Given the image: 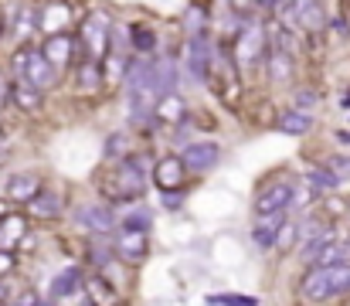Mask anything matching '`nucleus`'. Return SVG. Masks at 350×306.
I'll return each instance as SVG.
<instances>
[{"mask_svg": "<svg viewBox=\"0 0 350 306\" xmlns=\"http://www.w3.org/2000/svg\"><path fill=\"white\" fill-rule=\"evenodd\" d=\"M296 194V184L293 181H275V184H265L258 194H255V214H275V211H289Z\"/></svg>", "mask_w": 350, "mask_h": 306, "instance_id": "4468645a", "label": "nucleus"}, {"mask_svg": "<svg viewBox=\"0 0 350 306\" xmlns=\"http://www.w3.org/2000/svg\"><path fill=\"white\" fill-rule=\"evenodd\" d=\"M215 34H184L177 55H180V75L191 86H208L211 75V62H215Z\"/></svg>", "mask_w": 350, "mask_h": 306, "instance_id": "423d86ee", "label": "nucleus"}, {"mask_svg": "<svg viewBox=\"0 0 350 306\" xmlns=\"http://www.w3.org/2000/svg\"><path fill=\"white\" fill-rule=\"evenodd\" d=\"M347 7H350V0H347Z\"/></svg>", "mask_w": 350, "mask_h": 306, "instance_id": "79ce46f5", "label": "nucleus"}, {"mask_svg": "<svg viewBox=\"0 0 350 306\" xmlns=\"http://www.w3.org/2000/svg\"><path fill=\"white\" fill-rule=\"evenodd\" d=\"M221 7H225V10H232V14H238L241 21L258 17V0H225Z\"/></svg>", "mask_w": 350, "mask_h": 306, "instance_id": "473e14b6", "label": "nucleus"}, {"mask_svg": "<svg viewBox=\"0 0 350 306\" xmlns=\"http://www.w3.org/2000/svg\"><path fill=\"white\" fill-rule=\"evenodd\" d=\"M150 225H153V214H150L146 207H136V211H129V214L119 221L116 228H126V231H150Z\"/></svg>", "mask_w": 350, "mask_h": 306, "instance_id": "c85d7f7f", "label": "nucleus"}, {"mask_svg": "<svg viewBox=\"0 0 350 306\" xmlns=\"http://www.w3.org/2000/svg\"><path fill=\"white\" fill-rule=\"evenodd\" d=\"M150 170H153V160L146 153H136L129 150L122 160H116L106 177H103V194L109 201H136L146 194V181H150Z\"/></svg>", "mask_w": 350, "mask_h": 306, "instance_id": "f257e3e1", "label": "nucleus"}, {"mask_svg": "<svg viewBox=\"0 0 350 306\" xmlns=\"http://www.w3.org/2000/svg\"><path fill=\"white\" fill-rule=\"evenodd\" d=\"M275 129L282 133V136H306L310 129H313V116L310 112H299V109H282L279 112V119H275Z\"/></svg>", "mask_w": 350, "mask_h": 306, "instance_id": "a878e982", "label": "nucleus"}, {"mask_svg": "<svg viewBox=\"0 0 350 306\" xmlns=\"http://www.w3.org/2000/svg\"><path fill=\"white\" fill-rule=\"evenodd\" d=\"M289 105L313 116V109H320V92H313V89H293V102Z\"/></svg>", "mask_w": 350, "mask_h": 306, "instance_id": "7c9ffc66", "label": "nucleus"}, {"mask_svg": "<svg viewBox=\"0 0 350 306\" xmlns=\"http://www.w3.org/2000/svg\"><path fill=\"white\" fill-rule=\"evenodd\" d=\"M79 7L72 0H41L38 3V34L51 38V34H75L79 24Z\"/></svg>", "mask_w": 350, "mask_h": 306, "instance_id": "0eeeda50", "label": "nucleus"}, {"mask_svg": "<svg viewBox=\"0 0 350 306\" xmlns=\"http://www.w3.org/2000/svg\"><path fill=\"white\" fill-rule=\"evenodd\" d=\"M337 143H340V146H350V129H340V133H337Z\"/></svg>", "mask_w": 350, "mask_h": 306, "instance_id": "e433bc0d", "label": "nucleus"}, {"mask_svg": "<svg viewBox=\"0 0 350 306\" xmlns=\"http://www.w3.org/2000/svg\"><path fill=\"white\" fill-rule=\"evenodd\" d=\"M38 48H41V55H44V58H48V62H51V65H55L62 75H65V72H68V68H72V65L82 58L75 34H51V38H44Z\"/></svg>", "mask_w": 350, "mask_h": 306, "instance_id": "f8f14e48", "label": "nucleus"}, {"mask_svg": "<svg viewBox=\"0 0 350 306\" xmlns=\"http://www.w3.org/2000/svg\"><path fill=\"white\" fill-rule=\"evenodd\" d=\"M347 248H350V238H347Z\"/></svg>", "mask_w": 350, "mask_h": 306, "instance_id": "ea45409f", "label": "nucleus"}, {"mask_svg": "<svg viewBox=\"0 0 350 306\" xmlns=\"http://www.w3.org/2000/svg\"><path fill=\"white\" fill-rule=\"evenodd\" d=\"M279 3H286V0H279Z\"/></svg>", "mask_w": 350, "mask_h": 306, "instance_id": "a19ab883", "label": "nucleus"}, {"mask_svg": "<svg viewBox=\"0 0 350 306\" xmlns=\"http://www.w3.org/2000/svg\"><path fill=\"white\" fill-rule=\"evenodd\" d=\"M3 300H7V283L0 279V303H3Z\"/></svg>", "mask_w": 350, "mask_h": 306, "instance_id": "4c0bfd02", "label": "nucleus"}, {"mask_svg": "<svg viewBox=\"0 0 350 306\" xmlns=\"http://www.w3.org/2000/svg\"><path fill=\"white\" fill-rule=\"evenodd\" d=\"M14 269V255L10 252H0V276H7Z\"/></svg>", "mask_w": 350, "mask_h": 306, "instance_id": "c9c22d12", "label": "nucleus"}, {"mask_svg": "<svg viewBox=\"0 0 350 306\" xmlns=\"http://www.w3.org/2000/svg\"><path fill=\"white\" fill-rule=\"evenodd\" d=\"M187 99L180 96V92H170V96H160L157 105H153V119H157V126H180L184 119H187Z\"/></svg>", "mask_w": 350, "mask_h": 306, "instance_id": "aec40b11", "label": "nucleus"}, {"mask_svg": "<svg viewBox=\"0 0 350 306\" xmlns=\"http://www.w3.org/2000/svg\"><path fill=\"white\" fill-rule=\"evenodd\" d=\"M7 96H10V102H14L21 112H41V105H44V92H38V89L27 86V82H14V79H10Z\"/></svg>", "mask_w": 350, "mask_h": 306, "instance_id": "bb28decb", "label": "nucleus"}, {"mask_svg": "<svg viewBox=\"0 0 350 306\" xmlns=\"http://www.w3.org/2000/svg\"><path fill=\"white\" fill-rule=\"evenodd\" d=\"M150 82H153V96L157 99L160 96H170V92H180L184 75H180V55H177V48H160L153 55V75H150Z\"/></svg>", "mask_w": 350, "mask_h": 306, "instance_id": "6e6552de", "label": "nucleus"}, {"mask_svg": "<svg viewBox=\"0 0 350 306\" xmlns=\"http://www.w3.org/2000/svg\"><path fill=\"white\" fill-rule=\"evenodd\" d=\"M10 79L14 82H27L34 86L38 92H51L58 82H62V72L41 55L38 44H17L14 58H10Z\"/></svg>", "mask_w": 350, "mask_h": 306, "instance_id": "7ed1b4c3", "label": "nucleus"}, {"mask_svg": "<svg viewBox=\"0 0 350 306\" xmlns=\"http://www.w3.org/2000/svg\"><path fill=\"white\" fill-rule=\"evenodd\" d=\"M180 160L187 167V174H208L218 167L221 160V146L215 140H187L180 150Z\"/></svg>", "mask_w": 350, "mask_h": 306, "instance_id": "9b49d317", "label": "nucleus"}, {"mask_svg": "<svg viewBox=\"0 0 350 306\" xmlns=\"http://www.w3.org/2000/svg\"><path fill=\"white\" fill-rule=\"evenodd\" d=\"M85 293L92 296V303L96 306H116V290L109 286V279H103V276H85Z\"/></svg>", "mask_w": 350, "mask_h": 306, "instance_id": "cd10ccee", "label": "nucleus"}, {"mask_svg": "<svg viewBox=\"0 0 350 306\" xmlns=\"http://www.w3.org/2000/svg\"><path fill=\"white\" fill-rule=\"evenodd\" d=\"M215 3L211 0H187L184 14H180V27L184 34H215Z\"/></svg>", "mask_w": 350, "mask_h": 306, "instance_id": "2eb2a0df", "label": "nucleus"}, {"mask_svg": "<svg viewBox=\"0 0 350 306\" xmlns=\"http://www.w3.org/2000/svg\"><path fill=\"white\" fill-rule=\"evenodd\" d=\"M323 167H327V170H330V174L337 177V184H340V188H344V184L350 181V153H347V150L334 153V157H330V160H327Z\"/></svg>", "mask_w": 350, "mask_h": 306, "instance_id": "c756f323", "label": "nucleus"}, {"mask_svg": "<svg viewBox=\"0 0 350 306\" xmlns=\"http://www.w3.org/2000/svg\"><path fill=\"white\" fill-rule=\"evenodd\" d=\"M79 290H85V272L79 269V266H68V269H62L51 283H48V300L55 303V300H68V296H75Z\"/></svg>", "mask_w": 350, "mask_h": 306, "instance_id": "412c9836", "label": "nucleus"}, {"mask_svg": "<svg viewBox=\"0 0 350 306\" xmlns=\"http://www.w3.org/2000/svg\"><path fill=\"white\" fill-rule=\"evenodd\" d=\"M62 211H65V198L58 191H48V188H41L27 201V214H34V218H62Z\"/></svg>", "mask_w": 350, "mask_h": 306, "instance_id": "393cba45", "label": "nucleus"}, {"mask_svg": "<svg viewBox=\"0 0 350 306\" xmlns=\"http://www.w3.org/2000/svg\"><path fill=\"white\" fill-rule=\"evenodd\" d=\"M153 184L160 194H177L184 191V181H187V167L180 160V153H167L160 160H153V170H150Z\"/></svg>", "mask_w": 350, "mask_h": 306, "instance_id": "1a4fd4ad", "label": "nucleus"}, {"mask_svg": "<svg viewBox=\"0 0 350 306\" xmlns=\"http://www.w3.org/2000/svg\"><path fill=\"white\" fill-rule=\"evenodd\" d=\"M129 150H133V140H129L126 133H113L109 143H106V157H109V160H122Z\"/></svg>", "mask_w": 350, "mask_h": 306, "instance_id": "2f4dec72", "label": "nucleus"}, {"mask_svg": "<svg viewBox=\"0 0 350 306\" xmlns=\"http://www.w3.org/2000/svg\"><path fill=\"white\" fill-rule=\"evenodd\" d=\"M7 198L10 201H21V204H27L38 191H41V177L34 174V170H24V174H10L7 177Z\"/></svg>", "mask_w": 350, "mask_h": 306, "instance_id": "5701e85b", "label": "nucleus"}, {"mask_svg": "<svg viewBox=\"0 0 350 306\" xmlns=\"http://www.w3.org/2000/svg\"><path fill=\"white\" fill-rule=\"evenodd\" d=\"M208 306H258L255 296H234V293H218V296H208Z\"/></svg>", "mask_w": 350, "mask_h": 306, "instance_id": "72a5a7b5", "label": "nucleus"}, {"mask_svg": "<svg viewBox=\"0 0 350 306\" xmlns=\"http://www.w3.org/2000/svg\"><path fill=\"white\" fill-rule=\"evenodd\" d=\"M289 218V211H275V214H255V225H252V245L258 252H269L275 248V235L282 228V221Z\"/></svg>", "mask_w": 350, "mask_h": 306, "instance_id": "f3484780", "label": "nucleus"}, {"mask_svg": "<svg viewBox=\"0 0 350 306\" xmlns=\"http://www.w3.org/2000/svg\"><path fill=\"white\" fill-rule=\"evenodd\" d=\"M113 24L116 17L106 10V7H89L79 24H75V41H79V51L82 58H92V62H103L106 51H109V38H113Z\"/></svg>", "mask_w": 350, "mask_h": 306, "instance_id": "20e7f679", "label": "nucleus"}, {"mask_svg": "<svg viewBox=\"0 0 350 306\" xmlns=\"http://www.w3.org/2000/svg\"><path fill=\"white\" fill-rule=\"evenodd\" d=\"M27 235V218L24 214H3L0 218V252H14Z\"/></svg>", "mask_w": 350, "mask_h": 306, "instance_id": "b1692460", "label": "nucleus"}, {"mask_svg": "<svg viewBox=\"0 0 350 306\" xmlns=\"http://www.w3.org/2000/svg\"><path fill=\"white\" fill-rule=\"evenodd\" d=\"M3 27H7V34H10L17 44H27V41L34 38V31H38V3H34V0L14 3L10 14L3 17Z\"/></svg>", "mask_w": 350, "mask_h": 306, "instance_id": "ddd939ff", "label": "nucleus"}, {"mask_svg": "<svg viewBox=\"0 0 350 306\" xmlns=\"http://www.w3.org/2000/svg\"><path fill=\"white\" fill-rule=\"evenodd\" d=\"M299 296L306 303H330L350 296V262H330V266H310L299 279Z\"/></svg>", "mask_w": 350, "mask_h": 306, "instance_id": "f03ea898", "label": "nucleus"}, {"mask_svg": "<svg viewBox=\"0 0 350 306\" xmlns=\"http://www.w3.org/2000/svg\"><path fill=\"white\" fill-rule=\"evenodd\" d=\"M3 306H41V300H38L34 293H24V296H17V300H3Z\"/></svg>", "mask_w": 350, "mask_h": 306, "instance_id": "f704fd0d", "label": "nucleus"}, {"mask_svg": "<svg viewBox=\"0 0 350 306\" xmlns=\"http://www.w3.org/2000/svg\"><path fill=\"white\" fill-rule=\"evenodd\" d=\"M3 34H7V27H3V14H0V41H3Z\"/></svg>", "mask_w": 350, "mask_h": 306, "instance_id": "58836bf2", "label": "nucleus"}, {"mask_svg": "<svg viewBox=\"0 0 350 306\" xmlns=\"http://www.w3.org/2000/svg\"><path fill=\"white\" fill-rule=\"evenodd\" d=\"M228 51H232L238 72H255V68H262V58H265V51H269V21H262V17L245 21L241 31L232 38Z\"/></svg>", "mask_w": 350, "mask_h": 306, "instance_id": "39448f33", "label": "nucleus"}, {"mask_svg": "<svg viewBox=\"0 0 350 306\" xmlns=\"http://www.w3.org/2000/svg\"><path fill=\"white\" fill-rule=\"evenodd\" d=\"M75 225L85 228L89 235H113L116 225H119V218L109 204L89 201V204H79V207H75Z\"/></svg>", "mask_w": 350, "mask_h": 306, "instance_id": "9d476101", "label": "nucleus"}, {"mask_svg": "<svg viewBox=\"0 0 350 306\" xmlns=\"http://www.w3.org/2000/svg\"><path fill=\"white\" fill-rule=\"evenodd\" d=\"M296 62H299V58L269 48L265 58H262V72H265V79H269L272 86H293V82H296Z\"/></svg>", "mask_w": 350, "mask_h": 306, "instance_id": "dca6fc26", "label": "nucleus"}, {"mask_svg": "<svg viewBox=\"0 0 350 306\" xmlns=\"http://www.w3.org/2000/svg\"><path fill=\"white\" fill-rule=\"evenodd\" d=\"M0 79H3V75H0Z\"/></svg>", "mask_w": 350, "mask_h": 306, "instance_id": "37998d69", "label": "nucleus"}, {"mask_svg": "<svg viewBox=\"0 0 350 306\" xmlns=\"http://www.w3.org/2000/svg\"><path fill=\"white\" fill-rule=\"evenodd\" d=\"M113 248H116V259L129 262V266L143 262V259H146V252H150V248H146V231H126V228H119Z\"/></svg>", "mask_w": 350, "mask_h": 306, "instance_id": "6ab92c4d", "label": "nucleus"}, {"mask_svg": "<svg viewBox=\"0 0 350 306\" xmlns=\"http://www.w3.org/2000/svg\"><path fill=\"white\" fill-rule=\"evenodd\" d=\"M72 82L79 92H103L106 89V79H103V62H92V58H79L72 68Z\"/></svg>", "mask_w": 350, "mask_h": 306, "instance_id": "a211bd4d", "label": "nucleus"}, {"mask_svg": "<svg viewBox=\"0 0 350 306\" xmlns=\"http://www.w3.org/2000/svg\"><path fill=\"white\" fill-rule=\"evenodd\" d=\"M129 48L133 55H157L160 51V31L143 21H129Z\"/></svg>", "mask_w": 350, "mask_h": 306, "instance_id": "4be33fe9", "label": "nucleus"}]
</instances>
